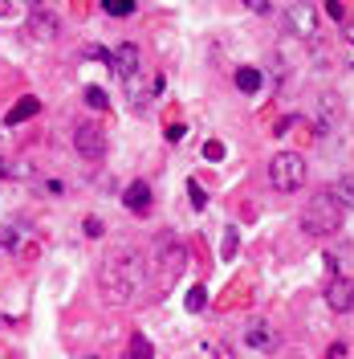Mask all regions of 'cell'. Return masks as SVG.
<instances>
[{"instance_id":"24","label":"cell","mask_w":354,"mask_h":359,"mask_svg":"<svg viewBox=\"0 0 354 359\" xmlns=\"http://www.w3.org/2000/svg\"><path fill=\"white\" fill-rule=\"evenodd\" d=\"M232 253H236V229L224 233V257H232Z\"/></svg>"},{"instance_id":"12","label":"cell","mask_w":354,"mask_h":359,"mask_svg":"<svg viewBox=\"0 0 354 359\" xmlns=\"http://www.w3.org/2000/svg\"><path fill=\"white\" fill-rule=\"evenodd\" d=\"M151 201H155V192H151V184H147V180H131V184H127V192H122V204L131 208L134 217H143V212L151 208Z\"/></svg>"},{"instance_id":"30","label":"cell","mask_w":354,"mask_h":359,"mask_svg":"<svg viewBox=\"0 0 354 359\" xmlns=\"http://www.w3.org/2000/svg\"><path fill=\"white\" fill-rule=\"evenodd\" d=\"M29 4H33V8H49V0H29Z\"/></svg>"},{"instance_id":"17","label":"cell","mask_w":354,"mask_h":359,"mask_svg":"<svg viewBox=\"0 0 354 359\" xmlns=\"http://www.w3.org/2000/svg\"><path fill=\"white\" fill-rule=\"evenodd\" d=\"M17 245H21V224H4V229H0V249L17 253Z\"/></svg>"},{"instance_id":"8","label":"cell","mask_w":354,"mask_h":359,"mask_svg":"<svg viewBox=\"0 0 354 359\" xmlns=\"http://www.w3.org/2000/svg\"><path fill=\"white\" fill-rule=\"evenodd\" d=\"M106 66H111L118 78H134V74H139V45L118 41L114 49H106Z\"/></svg>"},{"instance_id":"25","label":"cell","mask_w":354,"mask_h":359,"mask_svg":"<svg viewBox=\"0 0 354 359\" xmlns=\"http://www.w3.org/2000/svg\"><path fill=\"white\" fill-rule=\"evenodd\" d=\"M208 359H232V355H228L224 343H208Z\"/></svg>"},{"instance_id":"16","label":"cell","mask_w":354,"mask_h":359,"mask_svg":"<svg viewBox=\"0 0 354 359\" xmlns=\"http://www.w3.org/2000/svg\"><path fill=\"white\" fill-rule=\"evenodd\" d=\"M134 4H139V0H102L106 17H118V21H122V17H134Z\"/></svg>"},{"instance_id":"31","label":"cell","mask_w":354,"mask_h":359,"mask_svg":"<svg viewBox=\"0 0 354 359\" xmlns=\"http://www.w3.org/2000/svg\"><path fill=\"white\" fill-rule=\"evenodd\" d=\"M82 359H98V355H82Z\"/></svg>"},{"instance_id":"32","label":"cell","mask_w":354,"mask_h":359,"mask_svg":"<svg viewBox=\"0 0 354 359\" xmlns=\"http://www.w3.org/2000/svg\"><path fill=\"white\" fill-rule=\"evenodd\" d=\"M0 176H4V168H0Z\"/></svg>"},{"instance_id":"2","label":"cell","mask_w":354,"mask_h":359,"mask_svg":"<svg viewBox=\"0 0 354 359\" xmlns=\"http://www.w3.org/2000/svg\"><path fill=\"white\" fill-rule=\"evenodd\" d=\"M342 204L330 196V188H322V192H313L310 204L302 208V217H297V224H302V233H310V237H334L338 229H342Z\"/></svg>"},{"instance_id":"4","label":"cell","mask_w":354,"mask_h":359,"mask_svg":"<svg viewBox=\"0 0 354 359\" xmlns=\"http://www.w3.org/2000/svg\"><path fill=\"white\" fill-rule=\"evenodd\" d=\"M269 184L273 192H297L306 184V159L297 151H277L269 159Z\"/></svg>"},{"instance_id":"26","label":"cell","mask_w":354,"mask_h":359,"mask_svg":"<svg viewBox=\"0 0 354 359\" xmlns=\"http://www.w3.org/2000/svg\"><path fill=\"white\" fill-rule=\"evenodd\" d=\"M326 13H330L338 25H342V17H346V13H342V0H326Z\"/></svg>"},{"instance_id":"28","label":"cell","mask_w":354,"mask_h":359,"mask_svg":"<svg viewBox=\"0 0 354 359\" xmlns=\"http://www.w3.org/2000/svg\"><path fill=\"white\" fill-rule=\"evenodd\" d=\"M342 37H346V45L354 49V21H346V25H342Z\"/></svg>"},{"instance_id":"15","label":"cell","mask_w":354,"mask_h":359,"mask_svg":"<svg viewBox=\"0 0 354 359\" xmlns=\"http://www.w3.org/2000/svg\"><path fill=\"white\" fill-rule=\"evenodd\" d=\"M261 86H265V78H261V69L257 66H241L236 69V90H241V94H261Z\"/></svg>"},{"instance_id":"23","label":"cell","mask_w":354,"mask_h":359,"mask_svg":"<svg viewBox=\"0 0 354 359\" xmlns=\"http://www.w3.org/2000/svg\"><path fill=\"white\" fill-rule=\"evenodd\" d=\"M0 21H17V0H0Z\"/></svg>"},{"instance_id":"14","label":"cell","mask_w":354,"mask_h":359,"mask_svg":"<svg viewBox=\"0 0 354 359\" xmlns=\"http://www.w3.org/2000/svg\"><path fill=\"white\" fill-rule=\"evenodd\" d=\"M330 196L342 204V212H354V176H338V180H334Z\"/></svg>"},{"instance_id":"22","label":"cell","mask_w":354,"mask_h":359,"mask_svg":"<svg viewBox=\"0 0 354 359\" xmlns=\"http://www.w3.org/2000/svg\"><path fill=\"white\" fill-rule=\"evenodd\" d=\"M204 159H212V163H216V159H224V143L208 139V143H204Z\"/></svg>"},{"instance_id":"20","label":"cell","mask_w":354,"mask_h":359,"mask_svg":"<svg viewBox=\"0 0 354 359\" xmlns=\"http://www.w3.org/2000/svg\"><path fill=\"white\" fill-rule=\"evenodd\" d=\"M86 102L94 107V111H106V107H111V98H106V94H102L98 86H90V90H86Z\"/></svg>"},{"instance_id":"7","label":"cell","mask_w":354,"mask_h":359,"mask_svg":"<svg viewBox=\"0 0 354 359\" xmlns=\"http://www.w3.org/2000/svg\"><path fill=\"white\" fill-rule=\"evenodd\" d=\"M285 25H289V33H297V37H318V13H313L310 0H293L285 13Z\"/></svg>"},{"instance_id":"11","label":"cell","mask_w":354,"mask_h":359,"mask_svg":"<svg viewBox=\"0 0 354 359\" xmlns=\"http://www.w3.org/2000/svg\"><path fill=\"white\" fill-rule=\"evenodd\" d=\"M29 33H33L37 41H53V37L62 33L57 13H53V8H33V13H29Z\"/></svg>"},{"instance_id":"5","label":"cell","mask_w":354,"mask_h":359,"mask_svg":"<svg viewBox=\"0 0 354 359\" xmlns=\"http://www.w3.org/2000/svg\"><path fill=\"white\" fill-rule=\"evenodd\" d=\"M73 151L86 159V163H98V159L106 156V131L98 127V123H78L73 127Z\"/></svg>"},{"instance_id":"3","label":"cell","mask_w":354,"mask_h":359,"mask_svg":"<svg viewBox=\"0 0 354 359\" xmlns=\"http://www.w3.org/2000/svg\"><path fill=\"white\" fill-rule=\"evenodd\" d=\"M151 262H155V269H159V286H167L171 278L183 273V266H187V249H183V241H179V233H171V229L159 233L155 241H151Z\"/></svg>"},{"instance_id":"13","label":"cell","mask_w":354,"mask_h":359,"mask_svg":"<svg viewBox=\"0 0 354 359\" xmlns=\"http://www.w3.org/2000/svg\"><path fill=\"white\" fill-rule=\"evenodd\" d=\"M37 111H41V102H37V98L29 94V98H21V102H13V107H8L4 123H8V127H17V123H29V118H33Z\"/></svg>"},{"instance_id":"29","label":"cell","mask_w":354,"mask_h":359,"mask_svg":"<svg viewBox=\"0 0 354 359\" xmlns=\"http://www.w3.org/2000/svg\"><path fill=\"white\" fill-rule=\"evenodd\" d=\"M183 135H187V127H183V123H179V127H167V139H183Z\"/></svg>"},{"instance_id":"6","label":"cell","mask_w":354,"mask_h":359,"mask_svg":"<svg viewBox=\"0 0 354 359\" xmlns=\"http://www.w3.org/2000/svg\"><path fill=\"white\" fill-rule=\"evenodd\" d=\"M342 127V98L326 90V94H318V111H313V131L318 139H330L334 131Z\"/></svg>"},{"instance_id":"21","label":"cell","mask_w":354,"mask_h":359,"mask_svg":"<svg viewBox=\"0 0 354 359\" xmlns=\"http://www.w3.org/2000/svg\"><path fill=\"white\" fill-rule=\"evenodd\" d=\"M241 4L248 13H257V17H269V13H273V0H241Z\"/></svg>"},{"instance_id":"27","label":"cell","mask_w":354,"mask_h":359,"mask_svg":"<svg viewBox=\"0 0 354 359\" xmlns=\"http://www.w3.org/2000/svg\"><path fill=\"white\" fill-rule=\"evenodd\" d=\"M192 201H196V208H204V188H199L196 180H192Z\"/></svg>"},{"instance_id":"18","label":"cell","mask_w":354,"mask_h":359,"mask_svg":"<svg viewBox=\"0 0 354 359\" xmlns=\"http://www.w3.org/2000/svg\"><path fill=\"white\" fill-rule=\"evenodd\" d=\"M127 355H131V359H155V347H151L143 335H134L131 347H127Z\"/></svg>"},{"instance_id":"19","label":"cell","mask_w":354,"mask_h":359,"mask_svg":"<svg viewBox=\"0 0 354 359\" xmlns=\"http://www.w3.org/2000/svg\"><path fill=\"white\" fill-rule=\"evenodd\" d=\"M204 306H208V290H204V286H192V290H187V311H204Z\"/></svg>"},{"instance_id":"9","label":"cell","mask_w":354,"mask_h":359,"mask_svg":"<svg viewBox=\"0 0 354 359\" xmlns=\"http://www.w3.org/2000/svg\"><path fill=\"white\" fill-rule=\"evenodd\" d=\"M326 306L338 314H351L354 311V278H342V273H334L330 286H326Z\"/></svg>"},{"instance_id":"1","label":"cell","mask_w":354,"mask_h":359,"mask_svg":"<svg viewBox=\"0 0 354 359\" xmlns=\"http://www.w3.org/2000/svg\"><path fill=\"white\" fill-rule=\"evenodd\" d=\"M147 286V253L131 241L114 245L102 266H98V290H102V302L111 306H127L139 298V290Z\"/></svg>"},{"instance_id":"10","label":"cell","mask_w":354,"mask_h":359,"mask_svg":"<svg viewBox=\"0 0 354 359\" xmlns=\"http://www.w3.org/2000/svg\"><path fill=\"white\" fill-rule=\"evenodd\" d=\"M244 347H248V351H257V355H269V351L277 347V331H273L269 323L257 318V323H248V327H244Z\"/></svg>"}]
</instances>
